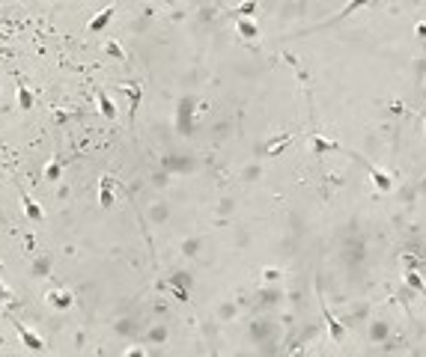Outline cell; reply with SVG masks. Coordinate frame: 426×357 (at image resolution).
Instances as JSON below:
<instances>
[{"label":"cell","instance_id":"obj_1","mask_svg":"<svg viewBox=\"0 0 426 357\" xmlns=\"http://www.w3.org/2000/svg\"><path fill=\"white\" fill-rule=\"evenodd\" d=\"M12 324H15V330H18V337H21V342H24L30 351H45V342L39 340V337H36V334L30 330V327H27V324H21L18 319H12Z\"/></svg>","mask_w":426,"mask_h":357},{"label":"cell","instance_id":"obj_2","mask_svg":"<svg viewBox=\"0 0 426 357\" xmlns=\"http://www.w3.org/2000/svg\"><path fill=\"white\" fill-rule=\"evenodd\" d=\"M191 113H194V102L191 99H182L179 102V122H176L179 134H188L191 131Z\"/></svg>","mask_w":426,"mask_h":357},{"label":"cell","instance_id":"obj_3","mask_svg":"<svg viewBox=\"0 0 426 357\" xmlns=\"http://www.w3.org/2000/svg\"><path fill=\"white\" fill-rule=\"evenodd\" d=\"M114 12H117V3H110V6H104V9H102V12H99V15H93V18H89V24H86V27H89L93 33H96V30H104V27H107V21L114 18Z\"/></svg>","mask_w":426,"mask_h":357},{"label":"cell","instance_id":"obj_4","mask_svg":"<svg viewBox=\"0 0 426 357\" xmlns=\"http://www.w3.org/2000/svg\"><path fill=\"white\" fill-rule=\"evenodd\" d=\"M99 205L102 208L114 205V182H110V176H102V182H99Z\"/></svg>","mask_w":426,"mask_h":357},{"label":"cell","instance_id":"obj_5","mask_svg":"<svg viewBox=\"0 0 426 357\" xmlns=\"http://www.w3.org/2000/svg\"><path fill=\"white\" fill-rule=\"evenodd\" d=\"M364 164H367V170H370V176H373V182H375V187H378V191H391L393 182H391V176H388V173H382L378 167H373L370 161H364Z\"/></svg>","mask_w":426,"mask_h":357},{"label":"cell","instance_id":"obj_6","mask_svg":"<svg viewBox=\"0 0 426 357\" xmlns=\"http://www.w3.org/2000/svg\"><path fill=\"white\" fill-rule=\"evenodd\" d=\"M21 205H24V215L30 221H42V208H39V203H36L30 194H21Z\"/></svg>","mask_w":426,"mask_h":357},{"label":"cell","instance_id":"obj_7","mask_svg":"<svg viewBox=\"0 0 426 357\" xmlns=\"http://www.w3.org/2000/svg\"><path fill=\"white\" fill-rule=\"evenodd\" d=\"M367 3H373V0H349V3L343 6L340 12H337V15H334V18H331V21H328V24H337V21H343V18H349V15H352V12H355V9H361V6H367Z\"/></svg>","mask_w":426,"mask_h":357},{"label":"cell","instance_id":"obj_8","mask_svg":"<svg viewBox=\"0 0 426 357\" xmlns=\"http://www.w3.org/2000/svg\"><path fill=\"white\" fill-rule=\"evenodd\" d=\"M322 316H325V322H328V330H331V337H334V340L340 342L343 337H346V330H343V324L337 322V319H334V316H331L328 310H325V304H322Z\"/></svg>","mask_w":426,"mask_h":357},{"label":"cell","instance_id":"obj_9","mask_svg":"<svg viewBox=\"0 0 426 357\" xmlns=\"http://www.w3.org/2000/svg\"><path fill=\"white\" fill-rule=\"evenodd\" d=\"M96 102H99V107H102L104 119H117V107H114V102H110L104 92H96Z\"/></svg>","mask_w":426,"mask_h":357},{"label":"cell","instance_id":"obj_10","mask_svg":"<svg viewBox=\"0 0 426 357\" xmlns=\"http://www.w3.org/2000/svg\"><path fill=\"white\" fill-rule=\"evenodd\" d=\"M48 301H51L57 310H66V306H72V295H69V292H48Z\"/></svg>","mask_w":426,"mask_h":357},{"label":"cell","instance_id":"obj_11","mask_svg":"<svg viewBox=\"0 0 426 357\" xmlns=\"http://www.w3.org/2000/svg\"><path fill=\"white\" fill-rule=\"evenodd\" d=\"M313 149H316V152H337V149H340V143L325 140V137H313Z\"/></svg>","mask_w":426,"mask_h":357},{"label":"cell","instance_id":"obj_12","mask_svg":"<svg viewBox=\"0 0 426 357\" xmlns=\"http://www.w3.org/2000/svg\"><path fill=\"white\" fill-rule=\"evenodd\" d=\"M18 104H21L24 110H30V107H33V92H30L27 86H18Z\"/></svg>","mask_w":426,"mask_h":357},{"label":"cell","instance_id":"obj_13","mask_svg":"<svg viewBox=\"0 0 426 357\" xmlns=\"http://www.w3.org/2000/svg\"><path fill=\"white\" fill-rule=\"evenodd\" d=\"M239 33L248 36V39H254V36L259 33V27H256L254 21H239Z\"/></svg>","mask_w":426,"mask_h":357},{"label":"cell","instance_id":"obj_14","mask_svg":"<svg viewBox=\"0 0 426 357\" xmlns=\"http://www.w3.org/2000/svg\"><path fill=\"white\" fill-rule=\"evenodd\" d=\"M128 99H131V116L137 113V104H140V86H125Z\"/></svg>","mask_w":426,"mask_h":357},{"label":"cell","instance_id":"obj_15","mask_svg":"<svg viewBox=\"0 0 426 357\" xmlns=\"http://www.w3.org/2000/svg\"><path fill=\"white\" fill-rule=\"evenodd\" d=\"M254 9H256V0H244V3H241V6L236 9V12H233V15H236V18H239V15H251Z\"/></svg>","mask_w":426,"mask_h":357},{"label":"cell","instance_id":"obj_16","mask_svg":"<svg viewBox=\"0 0 426 357\" xmlns=\"http://www.w3.org/2000/svg\"><path fill=\"white\" fill-rule=\"evenodd\" d=\"M406 280H409V286H411V289H417V292L423 289V280H420V277H417L414 271H409V274H406Z\"/></svg>","mask_w":426,"mask_h":357},{"label":"cell","instance_id":"obj_17","mask_svg":"<svg viewBox=\"0 0 426 357\" xmlns=\"http://www.w3.org/2000/svg\"><path fill=\"white\" fill-rule=\"evenodd\" d=\"M104 48H107V54H110V57H120V60H122V57H125V54H122V48H120V45H117V42H107Z\"/></svg>","mask_w":426,"mask_h":357},{"label":"cell","instance_id":"obj_18","mask_svg":"<svg viewBox=\"0 0 426 357\" xmlns=\"http://www.w3.org/2000/svg\"><path fill=\"white\" fill-rule=\"evenodd\" d=\"M48 179H60V164H51V167H48Z\"/></svg>","mask_w":426,"mask_h":357}]
</instances>
